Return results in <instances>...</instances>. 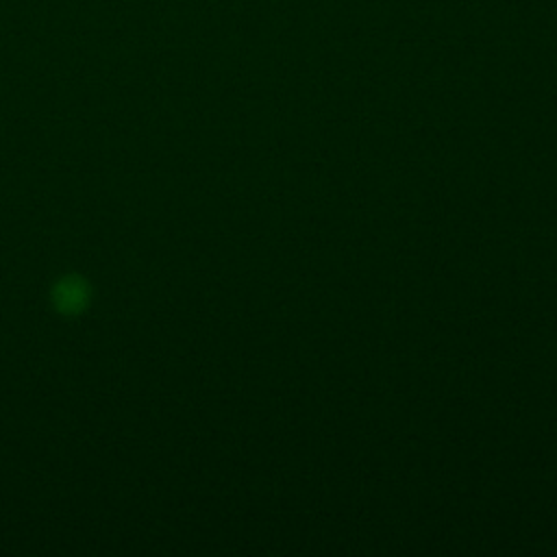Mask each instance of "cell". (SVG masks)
<instances>
[{
    "label": "cell",
    "instance_id": "cell-1",
    "mask_svg": "<svg viewBox=\"0 0 557 557\" xmlns=\"http://www.w3.org/2000/svg\"><path fill=\"white\" fill-rule=\"evenodd\" d=\"M89 298H91V287L78 274L61 276L52 285V305L63 315H78L89 305Z\"/></svg>",
    "mask_w": 557,
    "mask_h": 557
}]
</instances>
